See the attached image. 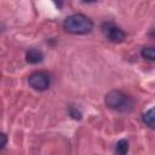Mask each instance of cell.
<instances>
[{
  "label": "cell",
  "mask_w": 155,
  "mask_h": 155,
  "mask_svg": "<svg viewBox=\"0 0 155 155\" xmlns=\"http://www.w3.org/2000/svg\"><path fill=\"white\" fill-rule=\"evenodd\" d=\"M63 29L73 35H85L92 31L93 22L82 13H74L68 16L63 22Z\"/></svg>",
  "instance_id": "6da1fadb"
},
{
  "label": "cell",
  "mask_w": 155,
  "mask_h": 155,
  "mask_svg": "<svg viewBox=\"0 0 155 155\" xmlns=\"http://www.w3.org/2000/svg\"><path fill=\"white\" fill-rule=\"evenodd\" d=\"M105 105L116 111L128 113L134 107V101L132 97L127 96L120 90H113L107 93L105 96Z\"/></svg>",
  "instance_id": "7a4b0ae2"
},
{
  "label": "cell",
  "mask_w": 155,
  "mask_h": 155,
  "mask_svg": "<svg viewBox=\"0 0 155 155\" xmlns=\"http://www.w3.org/2000/svg\"><path fill=\"white\" fill-rule=\"evenodd\" d=\"M28 84L35 91H46L51 85L50 74L45 70H36L28 76Z\"/></svg>",
  "instance_id": "3957f363"
},
{
  "label": "cell",
  "mask_w": 155,
  "mask_h": 155,
  "mask_svg": "<svg viewBox=\"0 0 155 155\" xmlns=\"http://www.w3.org/2000/svg\"><path fill=\"white\" fill-rule=\"evenodd\" d=\"M102 33L109 41L114 44H120L126 40V33L113 22H104L102 24Z\"/></svg>",
  "instance_id": "277c9868"
},
{
  "label": "cell",
  "mask_w": 155,
  "mask_h": 155,
  "mask_svg": "<svg viewBox=\"0 0 155 155\" xmlns=\"http://www.w3.org/2000/svg\"><path fill=\"white\" fill-rule=\"evenodd\" d=\"M44 59V54L38 48H30L25 53V61L30 64H38Z\"/></svg>",
  "instance_id": "5b68a950"
},
{
  "label": "cell",
  "mask_w": 155,
  "mask_h": 155,
  "mask_svg": "<svg viewBox=\"0 0 155 155\" xmlns=\"http://www.w3.org/2000/svg\"><path fill=\"white\" fill-rule=\"evenodd\" d=\"M142 119H143V122L147 126H149L150 128H154V109L153 108L149 109L147 113H144Z\"/></svg>",
  "instance_id": "8992f818"
},
{
  "label": "cell",
  "mask_w": 155,
  "mask_h": 155,
  "mask_svg": "<svg viewBox=\"0 0 155 155\" xmlns=\"http://www.w3.org/2000/svg\"><path fill=\"white\" fill-rule=\"evenodd\" d=\"M140 54L144 59H148V61H155V51H154V47L149 46V47H143L142 51H140Z\"/></svg>",
  "instance_id": "52a82bcc"
},
{
  "label": "cell",
  "mask_w": 155,
  "mask_h": 155,
  "mask_svg": "<svg viewBox=\"0 0 155 155\" xmlns=\"http://www.w3.org/2000/svg\"><path fill=\"white\" fill-rule=\"evenodd\" d=\"M115 150H116L117 154H121V155L126 154L128 151V142L126 139H120L117 142V144H116V149Z\"/></svg>",
  "instance_id": "ba28073f"
},
{
  "label": "cell",
  "mask_w": 155,
  "mask_h": 155,
  "mask_svg": "<svg viewBox=\"0 0 155 155\" xmlns=\"http://www.w3.org/2000/svg\"><path fill=\"white\" fill-rule=\"evenodd\" d=\"M6 143H7V136L4 132H0V149L5 148Z\"/></svg>",
  "instance_id": "9c48e42d"
},
{
  "label": "cell",
  "mask_w": 155,
  "mask_h": 155,
  "mask_svg": "<svg viewBox=\"0 0 155 155\" xmlns=\"http://www.w3.org/2000/svg\"><path fill=\"white\" fill-rule=\"evenodd\" d=\"M70 115H71L74 119H81V113H80V111H78L75 108L70 109Z\"/></svg>",
  "instance_id": "30bf717a"
},
{
  "label": "cell",
  "mask_w": 155,
  "mask_h": 155,
  "mask_svg": "<svg viewBox=\"0 0 155 155\" xmlns=\"http://www.w3.org/2000/svg\"><path fill=\"white\" fill-rule=\"evenodd\" d=\"M84 1H85V2H94L96 0H84Z\"/></svg>",
  "instance_id": "8fae6325"
}]
</instances>
